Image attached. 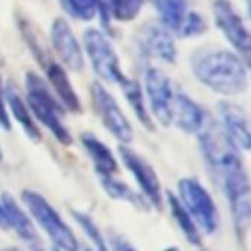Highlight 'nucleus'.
<instances>
[{
    "label": "nucleus",
    "mask_w": 251,
    "mask_h": 251,
    "mask_svg": "<svg viewBox=\"0 0 251 251\" xmlns=\"http://www.w3.org/2000/svg\"><path fill=\"white\" fill-rule=\"evenodd\" d=\"M191 68L200 83L222 96H238L248 87L242 61L226 49L210 46L194 50Z\"/></svg>",
    "instance_id": "1"
},
{
    "label": "nucleus",
    "mask_w": 251,
    "mask_h": 251,
    "mask_svg": "<svg viewBox=\"0 0 251 251\" xmlns=\"http://www.w3.org/2000/svg\"><path fill=\"white\" fill-rule=\"evenodd\" d=\"M198 141L207 167L219 186L230 176L245 170L241 151L230 141L222 124L210 115L205 117L198 132Z\"/></svg>",
    "instance_id": "2"
},
{
    "label": "nucleus",
    "mask_w": 251,
    "mask_h": 251,
    "mask_svg": "<svg viewBox=\"0 0 251 251\" xmlns=\"http://www.w3.org/2000/svg\"><path fill=\"white\" fill-rule=\"evenodd\" d=\"M25 102L34 120L42 123L61 145L70 147L73 144V136L64 124L65 109L53 95L48 81H45L36 73L28 71L25 75Z\"/></svg>",
    "instance_id": "3"
},
{
    "label": "nucleus",
    "mask_w": 251,
    "mask_h": 251,
    "mask_svg": "<svg viewBox=\"0 0 251 251\" xmlns=\"http://www.w3.org/2000/svg\"><path fill=\"white\" fill-rule=\"evenodd\" d=\"M21 200L27 207L30 217L46 232L56 250L78 251V241L73 229L64 222L61 214L42 194L31 189H24Z\"/></svg>",
    "instance_id": "4"
},
{
    "label": "nucleus",
    "mask_w": 251,
    "mask_h": 251,
    "mask_svg": "<svg viewBox=\"0 0 251 251\" xmlns=\"http://www.w3.org/2000/svg\"><path fill=\"white\" fill-rule=\"evenodd\" d=\"M220 189L229 205L235 238L241 247H245L251 232V180L247 170L226 179Z\"/></svg>",
    "instance_id": "5"
},
{
    "label": "nucleus",
    "mask_w": 251,
    "mask_h": 251,
    "mask_svg": "<svg viewBox=\"0 0 251 251\" xmlns=\"http://www.w3.org/2000/svg\"><path fill=\"white\" fill-rule=\"evenodd\" d=\"M177 191V198L194 219L200 232L213 235L219 229V211L210 192L194 177L180 179Z\"/></svg>",
    "instance_id": "6"
},
{
    "label": "nucleus",
    "mask_w": 251,
    "mask_h": 251,
    "mask_svg": "<svg viewBox=\"0 0 251 251\" xmlns=\"http://www.w3.org/2000/svg\"><path fill=\"white\" fill-rule=\"evenodd\" d=\"M90 100L93 111L103 127L118 142H121V145H129L133 141L132 124L117 103L115 98L99 81H95L90 86Z\"/></svg>",
    "instance_id": "7"
},
{
    "label": "nucleus",
    "mask_w": 251,
    "mask_h": 251,
    "mask_svg": "<svg viewBox=\"0 0 251 251\" xmlns=\"http://www.w3.org/2000/svg\"><path fill=\"white\" fill-rule=\"evenodd\" d=\"M83 43L92 68L98 77L103 81L120 84L126 75L120 67V59L106 36L96 28H89L83 34Z\"/></svg>",
    "instance_id": "8"
},
{
    "label": "nucleus",
    "mask_w": 251,
    "mask_h": 251,
    "mask_svg": "<svg viewBox=\"0 0 251 251\" xmlns=\"http://www.w3.org/2000/svg\"><path fill=\"white\" fill-rule=\"evenodd\" d=\"M118 155L124 167L135 177L148 204L157 211H161L164 205L163 188L158 175L154 170V167L150 164V161L141 154H138L135 150H132L129 145H120Z\"/></svg>",
    "instance_id": "9"
},
{
    "label": "nucleus",
    "mask_w": 251,
    "mask_h": 251,
    "mask_svg": "<svg viewBox=\"0 0 251 251\" xmlns=\"http://www.w3.org/2000/svg\"><path fill=\"white\" fill-rule=\"evenodd\" d=\"M213 14L217 27L227 42L242 55L245 64L251 68V33L244 27L239 15L227 0H214Z\"/></svg>",
    "instance_id": "10"
},
{
    "label": "nucleus",
    "mask_w": 251,
    "mask_h": 251,
    "mask_svg": "<svg viewBox=\"0 0 251 251\" xmlns=\"http://www.w3.org/2000/svg\"><path fill=\"white\" fill-rule=\"evenodd\" d=\"M145 90L154 118L164 127H169L172 117V102L175 89L170 78L158 68H150L145 74Z\"/></svg>",
    "instance_id": "11"
},
{
    "label": "nucleus",
    "mask_w": 251,
    "mask_h": 251,
    "mask_svg": "<svg viewBox=\"0 0 251 251\" xmlns=\"http://www.w3.org/2000/svg\"><path fill=\"white\" fill-rule=\"evenodd\" d=\"M136 43L141 52L152 59H158L166 64H175L177 50L172 34L166 27L148 23L141 27L136 36Z\"/></svg>",
    "instance_id": "12"
},
{
    "label": "nucleus",
    "mask_w": 251,
    "mask_h": 251,
    "mask_svg": "<svg viewBox=\"0 0 251 251\" xmlns=\"http://www.w3.org/2000/svg\"><path fill=\"white\" fill-rule=\"evenodd\" d=\"M50 40L62 64L71 71L80 73L84 67V56L78 40L64 18H56L52 24Z\"/></svg>",
    "instance_id": "13"
},
{
    "label": "nucleus",
    "mask_w": 251,
    "mask_h": 251,
    "mask_svg": "<svg viewBox=\"0 0 251 251\" xmlns=\"http://www.w3.org/2000/svg\"><path fill=\"white\" fill-rule=\"evenodd\" d=\"M42 67L46 73L48 84L52 89L53 95L56 96V99L61 102L62 108L73 114H80L83 111L81 102H80V98H78L75 89L73 87V84L70 81V77H68L65 68L62 65H59L56 61H53L52 58L46 59L42 64Z\"/></svg>",
    "instance_id": "14"
},
{
    "label": "nucleus",
    "mask_w": 251,
    "mask_h": 251,
    "mask_svg": "<svg viewBox=\"0 0 251 251\" xmlns=\"http://www.w3.org/2000/svg\"><path fill=\"white\" fill-rule=\"evenodd\" d=\"M205 111L188 95L175 92L172 102L170 124L176 126L179 130L188 135H198L205 121Z\"/></svg>",
    "instance_id": "15"
},
{
    "label": "nucleus",
    "mask_w": 251,
    "mask_h": 251,
    "mask_svg": "<svg viewBox=\"0 0 251 251\" xmlns=\"http://www.w3.org/2000/svg\"><path fill=\"white\" fill-rule=\"evenodd\" d=\"M219 111L222 117V127L236 145V148L250 151L251 150V124L245 112L235 103L222 100L219 102Z\"/></svg>",
    "instance_id": "16"
},
{
    "label": "nucleus",
    "mask_w": 251,
    "mask_h": 251,
    "mask_svg": "<svg viewBox=\"0 0 251 251\" xmlns=\"http://www.w3.org/2000/svg\"><path fill=\"white\" fill-rule=\"evenodd\" d=\"M0 202L3 205V210L6 213L8 227L12 229L24 242L30 245H37L39 235L34 227V223L31 217L23 210L20 202L8 192H3L0 197Z\"/></svg>",
    "instance_id": "17"
},
{
    "label": "nucleus",
    "mask_w": 251,
    "mask_h": 251,
    "mask_svg": "<svg viewBox=\"0 0 251 251\" xmlns=\"http://www.w3.org/2000/svg\"><path fill=\"white\" fill-rule=\"evenodd\" d=\"M80 141L99 177H112L118 172V161L115 155L98 136L84 132L80 135Z\"/></svg>",
    "instance_id": "18"
},
{
    "label": "nucleus",
    "mask_w": 251,
    "mask_h": 251,
    "mask_svg": "<svg viewBox=\"0 0 251 251\" xmlns=\"http://www.w3.org/2000/svg\"><path fill=\"white\" fill-rule=\"evenodd\" d=\"M5 98H6V105H8L11 114L14 115L17 123L23 127L24 133L28 136L30 141L39 144L42 141V132L39 129V126H37L27 102L23 99L21 93L18 92V89L12 83L6 84Z\"/></svg>",
    "instance_id": "19"
},
{
    "label": "nucleus",
    "mask_w": 251,
    "mask_h": 251,
    "mask_svg": "<svg viewBox=\"0 0 251 251\" xmlns=\"http://www.w3.org/2000/svg\"><path fill=\"white\" fill-rule=\"evenodd\" d=\"M120 87L123 90V95L127 100L129 106L132 108L135 117L139 120V123L144 126V127L150 132L155 130V123L152 120V115L145 103V98H144V90L141 87V84L129 77H124L123 81L120 83Z\"/></svg>",
    "instance_id": "20"
},
{
    "label": "nucleus",
    "mask_w": 251,
    "mask_h": 251,
    "mask_svg": "<svg viewBox=\"0 0 251 251\" xmlns=\"http://www.w3.org/2000/svg\"><path fill=\"white\" fill-rule=\"evenodd\" d=\"M151 3L158 12L164 27L179 36L191 14L188 11V0H151Z\"/></svg>",
    "instance_id": "21"
},
{
    "label": "nucleus",
    "mask_w": 251,
    "mask_h": 251,
    "mask_svg": "<svg viewBox=\"0 0 251 251\" xmlns=\"http://www.w3.org/2000/svg\"><path fill=\"white\" fill-rule=\"evenodd\" d=\"M167 205H169L172 217L175 219V222L179 226L180 232L185 235L186 241L191 245L200 247L202 244V239H201V232H200L198 226L195 225L194 219L186 211V208L182 205L180 200L170 191L167 192Z\"/></svg>",
    "instance_id": "22"
},
{
    "label": "nucleus",
    "mask_w": 251,
    "mask_h": 251,
    "mask_svg": "<svg viewBox=\"0 0 251 251\" xmlns=\"http://www.w3.org/2000/svg\"><path fill=\"white\" fill-rule=\"evenodd\" d=\"M99 179H100V185H102L105 194L109 198L126 201L141 211H150L151 210V205L148 204L145 197L142 194L133 191L127 183L117 180L114 177H99Z\"/></svg>",
    "instance_id": "23"
},
{
    "label": "nucleus",
    "mask_w": 251,
    "mask_h": 251,
    "mask_svg": "<svg viewBox=\"0 0 251 251\" xmlns=\"http://www.w3.org/2000/svg\"><path fill=\"white\" fill-rule=\"evenodd\" d=\"M144 2L145 0H105V6L115 21L129 23L139 15Z\"/></svg>",
    "instance_id": "24"
},
{
    "label": "nucleus",
    "mask_w": 251,
    "mask_h": 251,
    "mask_svg": "<svg viewBox=\"0 0 251 251\" xmlns=\"http://www.w3.org/2000/svg\"><path fill=\"white\" fill-rule=\"evenodd\" d=\"M62 9L75 20L92 21L99 9L98 0H59Z\"/></svg>",
    "instance_id": "25"
},
{
    "label": "nucleus",
    "mask_w": 251,
    "mask_h": 251,
    "mask_svg": "<svg viewBox=\"0 0 251 251\" xmlns=\"http://www.w3.org/2000/svg\"><path fill=\"white\" fill-rule=\"evenodd\" d=\"M74 220L78 223V226L83 229V232L87 235V238L90 239L92 245H93V251H108L105 238L102 236L99 227L96 226L95 220L84 211H78V210H71Z\"/></svg>",
    "instance_id": "26"
},
{
    "label": "nucleus",
    "mask_w": 251,
    "mask_h": 251,
    "mask_svg": "<svg viewBox=\"0 0 251 251\" xmlns=\"http://www.w3.org/2000/svg\"><path fill=\"white\" fill-rule=\"evenodd\" d=\"M207 25L204 23V20L195 14V12H191L186 23L183 24L182 27V31H180V37H194V36H200L205 31Z\"/></svg>",
    "instance_id": "27"
},
{
    "label": "nucleus",
    "mask_w": 251,
    "mask_h": 251,
    "mask_svg": "<svg viewBox=\"0 0 251 251\" xmlns=\"http://www.w3.org/2000/svg\"><path fill=\"white\" fill-rule=\"evenodd\" d=\"M0 127L3 130L9 132L12 129V121L9 117L8 105H6V98H5V87L2 83V77H0Z\"/></svg>",
    "instance_id": "28"
},
{
    "label": "nucleus",
    "mask_w": 251,
    "mask_h": 251,
    "mask_svg": "<svg viewBox=\"0 0 251 251\" xmlns=\"http://www.w3.org/2000/svg\"><path fill=\"white\" fill-rule=\"evenodd\" d=\"M108 244H109L111 251H138L133 244H130L124 236L115 232L108 233Z\"/></svg>",
    "instance_id": "29"
},
{
    "label": "nucleus",
    "mask_w": 251,
    "mask_h": 251,
    "mask_svg": "<svg viewBox=\"0 0 251 251\" xmlns=\"http://www.w3.org/2000/svg\"><path fill=\"white\" fill-rule=\"evenodd\" d=\"M0 227L9 229V227H8V220H6V213H5V210H3L2 202H0Z\"/></svg>",
    "instance_id": "30"
},
{
    "label": "nucleus",
    "mask_w": 251,
    "mask_h": 251,
    "mask_svg": "<svg viewBox=\"0 0 251 251\" xmlns=\"http://www.w3.org/2000/svg\"><path fill=\"white\" fill-rule=\"evenodd\" d=\"M163 251H180L177 247H167V248H164Z\"/></svg>",
    "instance_id": "31"
},
{
    "label": "nucleus",
    "mask_w": 251,
    "mask_h": 251,
    "mask_svg": "<svg viewBox=\"0 0 251 251\" xmlns=\"http://www.w3.org/2000/svg\"><path fill=\"white\" fill-rule=\"evenodd\" d=\"M3 161V150H2V147H0V163Z\"/></svg>",
    "instance_id": "32"
},
{
    "label": "nucleus",
    "mask_w": 251,
    "mask_h": 251,
    "mask_svg": "<svg viewBox=\"0 0 251 251\" xmlns=\"http://www.w3.org/2000/svg\"><path fill=\"white\" fill-rule=\"evenodd\" d=\"M2 251H20L18 248H3Z\"/></svg>",
    "instance_id": "33"
},
{
    "label": "nucleus",
    "mask_w": 251,
    "mask_h": 251,
    "mask_svg": "<svg viewBox=\"0 0 251 251\" xmlns=\"http://www.w3.org/2000/svg\"><path fill=\"white\" fill-rule=\"evenodd\" d=\"M53 251H61V250H56V248H55V250H53Z\"/></svg>",
    "instance_id": "34"
},
{
    "label": "nucleus",
    "mask_w": 251,
    "mask_h": 251,
    "mask_svg": "<svg viewBox=\"0 0 251 251\" xmlns=\"http://www.w3.org/2000/svg\"><path fill=\"white\" fill-rule=\"evenodd\" d=\"M250 14H251V8H250Z\"/></svg>",
    "instance_id": "35"
},
{
    "label": "nucleus",
    "mask_w": 251,
    "mask_h": 251,
    "mask_svg": "<svg viewBox=\"0 0 251 251\" xmlns=\"http://www.w3.org/2000/svg\"><path fill=\"white\" fill-rule=\"evenodd\" d=\"M201 251H204V250H201Z\"/></svg>",
    "instance_id": "36"
}]
</instances>
